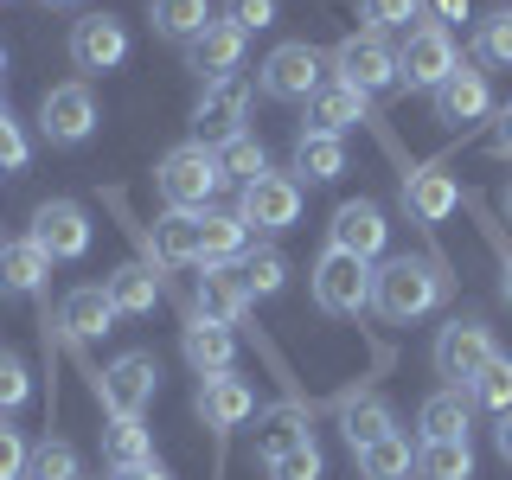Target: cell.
Instances as JSON below:
<instances>
[{
	"label": "cell",
	"mask_w": 512,
	"mask_h": 480,
	"mask_svg": "<svg viewBox=\"0 0 512 480\" xmlns=\"http://www.w3.org/2000/svg\"><path fill=\"white\" fill-rule=\"evenodd\" d=\"M455 32L436 26V20H416L404 32V45H397V84H410V90H442L448 77H455Z\"/></svg>",
	"instance_id": "cell-5"
},
{
	"label": "cell",
	"mask_w": 512,
	"mask_h": 480,
	"mask_svg": "<svg viewBox=\"0 0 512 480\" xmlns=\"http://www.w3.org/2000/svg\"><path fill=\"white\" fill-rule=\"evenodd\" d=\"M103 461H109V474L148 468L154 461V429L141 423V416H109L103 423Z\"/></svg>",
	"instance_id": "cell-28"
},
{
	"label": "cell",
	"mask_w": 512,
	"mask_h": 480,
	"mask_svg": "<svg viewBox=\"0 0 512 480\" xmlns=\"http://www.w3.org/2000/svg\"><path fill=\"white\" fill-rule=\"evenodd\" d=\"M180 352H186V365H192L199 378H218V372H231V365H237V327H218V320L186 314Z\"/></svg>",
	"instance_id": "cell-20"
},
{
	"label": "cell",
	"mask_w": 512,
	"mask_h": 480,
	"mask_svg": "<svg viewBox=\"0 0 512 480\" xmlns=\"http://www.w3.org/2000/svg\"><path fill=\"white\" fill-rule=\"evenodd\" d=\"M416 480H474V448L461 442H416Z\"/></svg>",
	"instance_id": "cell-32"
},
{
	"label": "cell",
	"mask_w": 512,
	"mask_h": 480,
	"mask_svg": "<svg viewBox=\"0 0 512 480\" xmlns=\"http://www.w3.org/2000/svg\"><path fill=\"white\" fill-rule=\"evenodd\" d=\"M327 244L346 250V256H365V263H378L384 244H391L384 205H378V199H346L340 212H333V224H327Z\"/></svg>",
	"instance_id": "cell-16"
},
{
	"label": "cell",
	"mask_w": 512,
	"mask_h": 480,
	"mask_svg": "<svg viewBox=\"0 0 512 480\" xmlns=\"http://www.w3.org/2000/svg\"><path fill=\"white\" fill-rule=\"evenodd\" d=\"M218 186H224V167H218V148H205V141H180L154 167V192L167 199V212H212Z\"/></svg>",
	"instance_id": "cell-2"
},
{
	"label": "cell",
	"mask_w": 512,
	"mask_h": 480,
	"mask_svg": "<svg viewBox=\"0 0 512 480\" xmlns=\"http://www.w3.org/2000/svg\"><path fill=\"white\" fill-rule=\"evenodd\" d=\"M103 295L116 301V314H154V301H160V269L148 263V256L116 263V269L103 276Z\"/></svg>",
	"instance_id": "cell-27"
},
{
	"label": "cell",
	"mask_w": 512,
	"mask_h": 480,
	"mask_svg": "<svg viewBox=\"0 0 512 480\" xmlns=\"http://www.w3.org/2000/svg\"><path fill=\"white\" fill-rule=\"evenodd\" d=\"M218 167H224V180H263V173H269V154H263V141H256V135H237V141H224V148H218Z\"/></svg>",
	"instance_id": "cell-37"
},
{
	"label": "cell",
	"mask_w": 512,
	"mask_h": 480,
	"mask_svg": "<svg viewBox=\"0 0 512 480\" xmlns=\"http://www.w3.org/2000/svg\"><path fill=\"white\" fill-rule=\"evenodd\" d=\"M192 410H199V423L218 436V474H224V442L237 436V429L256 416V391L237 372H218V378H199V397H192Z\"/></svg>",
	"instance_id": "cell-12"
},
{
	"label": "cell",
	"mask_w": 512,
	"mask_h": 480,
	"mask_svg": "<svg viewBox=\"0 0 512 480\" xmlns=\"http://www.w3.org/2000/svg\"><path fill=\"white\" fill-rule=\"evenodd\" d=\"M244 39H250V32H237L218 13V20L186 45V71L199 77V84H224V77H237V71H244Z\"/></svg>",
	"instance_id": "cell-18"
},
{
	"label": "cell",
	"mask_w": 512,
	"mask_h": 480,
	"mask_svg": "<svg viewBox=\"0 0 512 480\" xmlns=\"http://www.w3.org/2000/svg\"><path fill=\"white\" fill-rule=\"evenodd\" d=\"M327 64H333L340 84L365 90V96H378V90L397 84V45L384 39V32H346V39L327 52Z\"/></svg>",
	"instance_id": "cell-7"
},
{
	"label": "cell",
	"mask_w": 512,
	"mask_h": 480,
	"mask_svg": "<svg viewBox=\"0 0 512 480\" xmlns=\"http://www.w3.org/2000/svg\"><path fill=\"white\" fill-rule=\"evenodd\" d=\"M455 205H461V186L448 180L436 160H429V167H404V212L423 224V231H436Z\"/></svg>",
	"instance_id": "cell-19"
},
{
	"label": "cell",
	"mask_w": 512,
	"mask_h": 480,
	"mask_svg": "<svg viewBox=\"0 0 512 480\" xmlns=\"http://www.w3.org/2000/svg\"><path fill=\"white\" fill-rule=\"evenodd\" d=\"M52 320H58V340L64 346H90V340H103L122 314H116V301L103 295V282H84V288H71V295L52 308Z\"/></svg>",
	"instance_id": "cell-17"
},
{
	"label": "cell",
	"mask_w": 512,
	"mask_h": 480,
	"mask_svg": "<svg viewBox=\"0 0 512 480\" xmlns=\"http://www.w3.org/2000/svg\"><path fill=\"white\" fill-rule=\"evenodd\" d=\"M0 250H7V244H0Z\"/></svg>",
	"instance_id": "cell-53"
},
{
	"label": "cell",
	"mask_w": 512,
	"mask_h": 480,
	"mask_svg": "<svg viewBox=\"0 0 512 480\" xmlns=\"http://www.w3.org/2000/svg\"><path fill=\"white\" fill-rule=\"evenodd\" d=\"M39 135L52 141V148H84L96 135V96L84 77H71V84H52L39 96Z\"/></svg>",
	"instance_id": "cell-10"
},
{
	"label": "cell",
	"mask_w": 512,
	"mask_h": 480,
	"mask_svg": "<svg viewBox=\"0 0 512 480\" xmlns=\"http://www.w3.org/2000/svg\"><path fill=\"white\" fill-rule=\"evenodd\" d=\"M493 352H500V346H493V327H487V320H480V314H455L436 333V378H448V384H461V391H468Z\"/></svg>",
	"instance_id": "cell-8"
},
{
	"label": "cell",
	"mask_w": 512,
	"mask_h": 480,
	"mask_svg": "<svg viewBox=\"0 0 512 480\" xmlns=\"http://www.w3.org/2000/svg\"><path fill=\"white\" fill-rule=\"evenodd\" d=\"M359 474L365 480H410L416 474V442L404 436V429H391L384 442H372V448H359Z\"/></svg>",
	"instance_id": "cell-31"
},
{
	"label": "cell",
	"mask_w": 512,
	"mask_h": 480,
	"mask_svg": "<svg viewBox=\"0 0 512 480\" xmlns=\"http://www.w3.org/2000/svg\"><path fill=\"white\" fill-rule=\"evenodd\" d=\"M346 173V141L340 135H320V128H301L295 135V180L308 186H327Z\"/></svg>",
	"instance_id": "cell-29"
},
{
	"label": "cell",
	"mask_w": 512,
	"mask_h": 480,
	"mask_svg": "<svg viewBox=\"0 0 512 480\" xmlns=\"http://www.w3.org/2000/svg\"><path fill=\"white\" fill-rule=\"evenodd\" d=\"M320 84H327V52L308 45V39H288L256 64V90H263L269 103H308Z\"/></svg>",
	"instance_id": "cell-3"
},
{
	"label": "cell",
	"mask_w": 512,
	"mask_h": 480,
	"mask_svg": "<svg viewBox=\"0 0 512 480\" xmlns=\"http://www.w3.org/2000/svg\"><path fill=\"white\" fill-rule=\"evenodd\" d=\"M333 410H340V429H346V448H352V455H359V448H372V442H384V436L397 429L391 404H384V397H372V391H346Z\"/></svg>",
	"instance_id": "cell-26"
},
{
	"label": "cell",
	"mask_w": 512,
	"mask_h": 480,
	"mask_svg": "<svg viewBox=\"0 0 512 480\" xmlns=\"http://www.w3.org/2000/svg\"><path fill=\"white\" fill-rule=\"evenodd\" d=\"M45 282H52V256L32 244V237H13V244L0 250V295L32 301V295H45Z\"/></svg>",
	"instance_id": "cell-25"
},
{
	"label": "cell",
	"mask_w": 512,
	"mask_h": 480,
	"mask_svg": "<svg viewBox=\"0 0 512 480\" xmlns=\"http://www.w3.org/2000/svg\"><path fill=\"white\" fill-rule=\"evenodd\" d=\"M468 397H474L480 410H493V416L512 410V359H506V352H493V359L480 365V378L468 384Z\"/></svg>",
	"instance_id": "cell-34"
},
{
	"label": "cell",
	"mask_w": 512,
	"mask_h": 480,
	"mask_svg": "<svg viewBox=\"0 0 512 480\" xmlns=\"http://www.w3.org/2000/svg\"><path fill=\"white\" fill-rule=\"evenodd\" d=\"M32 468V442L13 429V416H0V480H20Z\"/></svg>",
	"instance_id": "cell-42"
},
{
	"label": "cell",
	"mask_w": 512,
	"mask_h": 480,
	"mask_svg": "<svg viewBox=\"0 0 512 480\" xmlns=\"http://www.w3.org/2000/svg\"><path fill=\"white\" fill-rule=\"evenodd\" d=\"M90 397L103 404V416H148L160 397V359L154 352H122L116 365H103Z\"/></svg>",
	"instance_id": "cell-6"
},
{
	"label": "cell",
	"mask_w": 512,
	"mask_h": 480,
	"mask_svg": "<svg viewBox=\"0 0 512 480\" xmlns=\"http://www.w3.org/2000/svg\"><path fill=\"white\" fill-rule=\"evenodd\" d=\"M26 160H32V141H26V128L0 109V173H26Z\"/></svg>",
	"instance_id": "cell-43"
},
{
	"label": "cell",
	"mask_w": 512,
	"mask_h": 480,
	"mask_svg": "<svg viewBox=\"0 0 512 480\" xmlns=\"http://www.w3.org/2000/svg\"><path fill=\"white\" fill-rule=\"evenodd\" d=\"M64 52H71V64L84 77H103L128 58V26L116 13H84V20H71V45Z\"/></svg>",
	"instance_id": "cell-13"
},
{
	"label": "cell",
	"mask_w": 512,
	"mask_h": 480,
	"mask_svg": "<svg viewBox=\"0 0 512 480\" xmlns=\"http://www.w3.org/2000/svg\"><path fill=\"white\" fill-rule=\"evenodd\" d=\"M237 135H250V84H244V77L205 84L199 103H192V141L224 148V141H237Z\"/></svg>",
	"instance_id": "cell-9"
},
{
	"label": "cell",
	"mask_w": 512,
	"mask_h": 480,
	"mask_svg": "<svg viewBox=\"0 0 512 480\" xmlns=\"http://www.w3.org/2000/svg\"><path fill=\"white\" fill-rule=\"evenodd\" d=\"M32 244H39L52 263H77V256L90 250V218H84V205L77 199H45L39 212H32Z\"/></svg>",
	"instance_id": "cell-14"
},
{
	"label": "cell",
	"mask_w": 512,
	"mask_h": 480,
	"mask_svg": "<svg viewBox=\"0 0 512 480\" xmlns=\"http://www.w3.org/2000/svg\"><path fill=\"white\" fill-rule=\"evenodd\" d=\"M0 109H7V103H0Z\"/></svg>",
	"instance_id": "cell-52"
},
{
	"label": "cell",
	"mask_w": 512,
	"mask_h": 480,
	"mask_svg": "<svg viewBox=\"0 0 512 480\" xmlns=\"http://www.w3.org/2000/svg\"><path fill=\"white\" fill-rule=\"evenodd\" d=\"M32 480H84V461H77V448L64 442V436H45V442H32Z\"/></svg>",
	"instance_id": "cell-35"
},
{
	"label": "cell",
	"mask_w": 512,
	"mask_h": 480,
	"mask_svg": "<svg viewBox=\"0 0 512 480\" xmlns=\"http://www.w3.org/2000/svg\"><path fill=\"white\" fill-rule=\"evenodd\" d=\"M148 20H154V32H160V39H173V45H192L205 26L218 20V13H212V0H148Z\"/></svg>",
	"instance_id": "cell-30"
},
{
	"label": "cell",
	"mask_w": 512,
	"mask_h": 480,
	"mask_svg": "<svg viewBox=\"0 0 512 480\" xmlns=\"http://www.w3.org/2000/svg\"><path fill=\"white\" fill-rule=\"evenodd\" d=\"M116 480H167V468H160V461H148V468H128V474H116Z\"/></svg>",
	"instance_id": "cell-47"
},
{
	"label": "cell",
	"mask_w": 512,
	"mask_h": 480,
	"mask_svg": "<svg viewBox=\"0 0 512 480\" xmlns=\"http://www.w3.org/2000/svg\"><path fill=\"white\" fill-rule=\"evenodd\" d=\"M416 429H423L416 442H461V436L474 429V397L461 391V384H442V391H429L423 410H416Z\"/></svg>",
	"instance_id": "cell-22"
},
{
	"label": "cell",
	"mask_w": 512,
	"mask_h": 480,
	"mask_svg": "<svg viewBox=\"0 0 512 480\" xmlns=\"http://www.w3.org/2000/svg\"><path fill=\"white\" fill-rule=\"evenodd\" d=\"M506 218H512V180H506Z\"/></svg>",
	"instance_id": "cell-50"
},
{
	"label": "cell",
	"mask_w": 512,
	"mask_h": 480,
	"mask_svg": "<svg viewBox=\"0 0 512 480\" xmlns=\"http://www.w3.org/2000/svg\"><path fill=\"white\" fill-rule=\"evenodd\" d=\"M276 13H282V0H224V20L237 32H269Z\"/></svg>",
	"instance_id": "cell-41"
},
{
	"label": "cell",
	"mask_w": 512,
	"mask_h": 480,
	"mask_svg": "<svg viewBox=\"0 0 512 480\" xmlns=\"http://www.w3.org/2000/svg\"><path fill=\"white\" fill-rule=\"evenodd\" d=\"M0 71H7V45H0Z\"/></svg>",
	"instance_id": "cell-51"
},
{
	"label": "cell",
	"mask_w": 512,
	"mask_h": 480,
	"mask_svg": "<svg viewBox=\"0 0 512 480\" xmlns=\"http://www.w3.org/2000/svg\"><path fill=\"white\" fill-rule=\"evenodd\" d=\"M442 301H448V269L436 256H391V263L372 269V308L391 327H410Z\"/></svg>",
	"instance_id": "cell-1"
},
{
	"label": "cell",
	"mask_w": 512,
	"mask_h": 480,
	"mask_svg": "<svg viewBox=\"0 0 512 480\" xmlns=\"http://www.w3.org/2000/svg\"><path fill=\"white\" fill-rule=\"evenodd\" d=\"M32 397V372H26V359L13 346H0V416H13Z\"/></svg>",
	"instance_id": "cell-40"
},
{
	"label": "cell",
	"mask_w": 512,
	"mask_h": 480,
	"mask_svg": "<svg viewBox=\"0 0 512 480\" xmlns=\"http://www.w3.org/2000/svg\"><path fill=\"white\" fill-rule=\"evenodd\" d=\"M308 282H314V308H320V314H333V320L372 308V263H365V256H346V250H333V244H327Z\"/></svg>",
	"instance_id": "cell-4"
},
{
	"label": "cell",
	"mask_w": 512,
	"mask_h": 480,
	"mask_svg": "<svg viewBox=\"0 0 512 480\" xmlns=\"http://www.w3.org/2000/svg\"><path fill=\"white\" fill-rule=\"evenodd\" d=\"M500 295H506V301H512V250H506V256H500Z\"/></svg>",
	"instance_id": "cell-48"
},
{
	"label": "cell",
	"mask_w": 512,
	"mask_h": 480,
	"mask_svg": "<svg viewBox=\"0 0 512 480\" xmlns=\"http://www.w3.org/2000/svg\"><path fill=\"white\" fill-rule=\"evenodd\" d=\"M237 218H244L250 231H263V237L295 231V224H301V180H295V173H276V167H269L263 180L244 186V199H237Z\"/></svg>",
	"instance_id": "cell-11"
},
{
	"label": "cell",
	"mask_w": 512,
	"mask_h": 480,
	"mask_svg": "<svg viewBox=\"0 0 512 480\" xmlns=\"http://www.w3.org/2000/svg\"><path fill=\"white\" fill-rule=\"evenodd\" d=\"M45 13H71V7H84V0H39Z\"/></svg>",
	"instance_id": "cell-49"
},
{
	"label": "cell",
	"mask_w": 512,
	"mask_h": 480,
	"mask_svg": "<svg viewBox=\"0 0 512 480\" xmlns=\"http://www.w3.org/2000/svg\"><path fill=\"white\" fill-rule=\"evenodd\" d=\"M237 276H244V288H250L256 301H263V295H282V288H288V256L276 244H250V256L237 263Z\"/></svg>",
	"instance_id": "cell-33"
},
{
	"label": "cell",
	"mask_w": 512,
	"mask_h": 480,
	"mask_svg": "<svg viewBox=\"0 0 512 480\" xmlns=\"http://www.w3.org/2000/svg\"><path fill=\"white\" fill-rule=\"evenodd\" d=\"M250 224L237 212H199V269H237L250 256Z\"/></svg>",
	"instance_id": "cell-23"
},
{
	"label": "cell",
	"mask_w": 512,
	"mask_h": 480,
	"mask_svg": "<svg viewBox=\"0 0 512 480\" xmlns=\"http://www.w3.org/2000/svg\"><path fill=\"white\" fill-rule=\"evenodd\" d=\"M372 122V96L340 84V77H327L314 96H308V128H320V135H346V128Z\"/></svg>",
	"instance_id": "cell-21"
},
{
	"label": "cell",
	"mask_w": 512,
	"mask_h": 480,
	"mask_svg": "<svg viewBox=\"0 0 512 480\" xmlns=\"http://www.w3.org/2000/svg\"><path fill=\"white\" fill-rule=\"evenodd\" d=\"M423 20H436V26L455 32L461 20H468V0H423Z\"/></svg>",
	"instance_id": "cell-45"
},
{
	"label": "cell",
	"mask_w": 512,
	"mask_h": 480,
	"mask_svg": "<svg viewBox=\"0 0 512 480\" xmlns=\"http://www.w3.org/2000/svg\"><path fill=\"white\" fill-rule=\"evenodd\" d=\"M474 64H500V71H512V13L474 20Z\"/></svg>",
	"instance_id": "cell-36"
},
{
	"label": "cell",
	"mask_w": 512,
	"mask_h": 480,
	"mask_svg": "<svg viewBox=\"0 0 512 480\" xmlns=\"http://www.w3.org/2000/svg\"><path fill=\"white\" fill-rule=\"evenodd\" d=\"M365 32H410L423 20V0H359Z\"/></svg>",
	"instance_id": "cell-38"
},
{
	"label": "cell",
	"mask_w": 512,
	"mask_h": 480,
	"mask_svg": "<svg viewBox=\"0 0 512 480\" xmlns=\"http://www.w3.org/2000/svg\"><path fill=\"white\" fill-rule=\"evenodd\" d=\"M487 154L493 160H512V103L493 116V128H487Z\"/></svg>",
	"instance_id": "cell-44"
},
{
	"label": "cell",
	"mask_w": 512,
	"mask_h": 480,
	"mask_svg": "<svg viewBox=\"0 0 512 480\" xmlns=\"http://www.w3.org/2000/svg\"><path fill=\"white\" fill-rule=\"evenodd\" d=\"M250 308H256V295L244 288L237 269H199V282H192V295H186V314L218 320V327H244Z\"/></svg>",
	"instance_id": "cell-15"
},
{
	"label": "cell",
	"mask_w": 512,
	"mask_h": 480,
	"mask_svg": "<svg viewBox=\"0 0 512 480\" xmlns=\"http://www.w3.org/2000/svg\"><path fill=\"white\" fill-rule=\"evenodd\" d=\"M493 448H500V461L512 468V410L500 416V423H493Z\"/></svg>",
	"instance_id": "cell-46"
},
{
	"label": "cell",
	"mask_w": 512,
	"mask_h": 480,
	"mask_svg": "<svg viewBox=\"0 0 512 480\" xmlns=\"http://www.w3.org/2000/svg\"><path fill=\"white\" fill-rule=\"evenodd\" d=\"M320 442H295V448H282V455H269L263 461V474L269 480H320Z\"/></svg>",
	"instance_id": "cell-39"
},
{
	"label": "cell",
	"mask_w": 512,
	"mask_h": 480,
	"mask_svg": "<svg viewBox=\"0 0 512 480\" xmlns=\"http://www.w3.org/2000/svg\"><path fill=\"white\" fill-rule=\"evenodd\" d=\"M429 103H436V122H480L493 109L487 71H480V64H455V77H448L442 90H429Z\"/></svg>",
	"instance_id": "cell-24"
}]
</instances>
